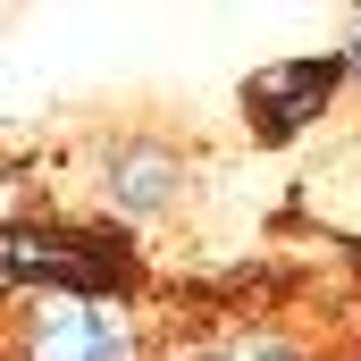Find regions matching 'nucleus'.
Returning a JSON list of instances; mask_svg holds the SVG:
<instances>
[{
	"label": "nucleus",
	"instance_id": "f257e3e1",
	"mask_svg": "<svg viewBox=\"0 0 361 361\" xmlns=\"http://www.w3.org/2000/svg\"><path fill=\"white\" fill-rule=\"evenodd\" d=\"M0 269H8V286H42V277H51V294H85V302H101L109 286L135 277V261H126V244L85 235V227H8Z\"/></svg>",
	"mask_w": 361,
	"mask_h": 361
},
{
	"label": "nucleus",
	"instance_id": "f03ea898",
	"mask_svg": "<svg viewBox=\"0 0 361 361\" xmlns=\"http://www.w3.org/2000/svg\"><path fill=\"white\" fill-rule=\"evenodd\" d=\"M25 361H135V336L118 311H101L85 294H51L25 328Z\"/></svg>",
	"mask_w": 361,
	"mask_h": 361
},
{
	"label": "nucleus",
	"instance_id": "7ed1b4c3",
	"mask_svg": "<svg viewBox=\"0 0 361 361\" xmlns=\"http://www.w3.org/2000/svg\"><path fill=\"white\" fill-rule=\"evenodd\" d=\"M328 92H336V59H286V68H261V76L244 85V109L261 118L269 143H286L302 118H319Z\"/></svg>",
	"mask_w": 361,
	"mask_h": 361
},
{
	"label": "nucleus",
	"instance_id": "20e7f679",
	"mask_svg": "<svg viewBox=\"0 0 361 361\" xmlns=\"http://www.w3.org/2000/svg\"><path fill=\"white\" fill-rule=\"evenodd\" d=\"M169 185H177V160H169V152H118V193H126V210H160Z\"/></svg>",
	"mask_w": 361,
	"mask_h": 361
},
{
	"label": "nucleus",
	"instance_id": "39448f33",
	"mask_svg": "<svg viewBox=\"0 0 361 361\" xmlns=\"http://www.w3.org/2000/svg\"><path fill=\"white\" fill-rule=\"evenodd\" d=\"M353 68H361V42H353Z\"/></svg>",
	"mask_w": 361,
	"mask_h": 361
}]
</instances>
